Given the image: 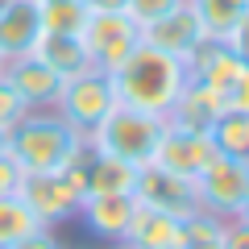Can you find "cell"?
<instances>
[{"mask_svg": "<svg viewBox=\"0 0 249 249\" xmlns=\"http://www.w3.org/2000/svg\"><path fill=\"white\" fill-rule=\"evenodd\" d=\"M0 71H4V58H0Z\"/></svg>", "mask_w": 249, "mask_h": 249, "instance_id": "e575fe53", "label": "cell"}, {"mask_svg": "<svg viewBox=\"0 0 249 249\" xmlns=\"http://www.w3.org/2000/svg\"><path fill=\"white\" fill-rule=\"evenodd\" d=\"M4 79L17 88V96L25 100L29 108H54L62 83H67L62 75H54L37 54H21V58L4 62Z\"/></svg>", "mask_w": 249, "mask_h": 249, "instance_id": "5bb4252c", "label": "cell"}, {"mask_svg": "<svg viewBox=\"0 0 249 249\" xmlns=\"http://www.w3.org/2000/svg\"><path fill=\"white\" fill-rule=\"evenodd\" d=\"M25 112H29V104L17 96V88H13V83L4 79V71H0V129L9 133V129H13Z\"/></svg>", "mask_w": 249, "mask_h": 249, "instance_id": "cb8c5ba5", "label": "cell"}, {"mask_svg": "<svg viewBox=\"0 0 249 249\" xmlns=\"http://www.w3.org/2000/svg\"><path fill=\"white\" fill-rule=\"evenodd\" d=\"M224 249H249V220H224Z\"/></svg>", "mask_w": 249, "mask_h": 249, "instance_id": "4316f807", "label": "cell"}, {"mask_svg": "<svg viewBox=\"0 0 249 249\" xmlns=\"http://www.w3.org/2000/svg\"><path fill=\"white\" fill-rule=\"evenodd\" d=\"M137 212V196L133 191H112V196H83L79 216L100 241H124L129 224Z\"/></svg>", "mask_w": 249, "mask_h": 249, "instance_id": "4fadbf2b", "label": "cell"}, {"mask_svg": "<svg viewBox=\"0 0 249 249\" xmlns=\"http://www.w3.org/2000/svg\"><path fill=\"white\" fill-rule=\"evenodd\" d=\"M137 166L112 158L100 150H83V196H112V191H133Z\"/></svg>", "mask_w": 249, "mask_h": 249, "instance_id": "2e32d148", "label": "cell"}, {"mask_svg": "<svg viewBox=\"0 0 249 249\" xmlns=\"http://www.w3.org/2000/svg\"><path fill=\"white\" fill-rule=\"evenodd\" d=\"M34 229H46V224L21 204V196H0V249H9L13 241L29 237Z\"/></svg>", "mask_w": 249, "mask_h": 249, "instance_id": "44dd1931", "label": "cell"}, {"mask_svg": "<svg viewBox=\"0 0 249 249\" xmlns=\"http://www.w3.org/2000/svg\"><path fill=\"white\" fill-rule=\"evenodd\" d=\"M37 13L46 34H79L88 21V9L79 0H37Z\"/></svg>", "mask_w": 249, "mask_h": 249, "instance_id": "7402d4cb", "label": "cell"}, {"mask_svg": "<svg viewBox=\"0 0 249 249\" xmlns=\"http://www.w3.org/2000/svg\"><path fill=\"white\" fill-rule=\"evenodd\" d=\"M116 249H129V245H124V241H116Z\"/></svg>", "mask_w": 249, "mask_h": 249, "instance_id": "836d02e7", "label": "cell"}, {"mask_svg": "<svg viewBox=\"0 0 249 249\" xmlns=\"http://www.w3.org/2000/svg\"><path fill=\"white\" fill-rule=\"evenodd\" d=\"M37 37H42L37 0H0V58L13 62L21 54H34Z\"/></svg>", "mask_w": 249, "mask_h": 249, "instance_id": "7c38bea8", "label": "cell"}, {"mask_svg": "<svg viewBox=\"0 0 249 249\" xmlns=\"http://www.w3.org/2000/svg\"><path fill=\"white\" fill-rule=\"evenodd\" d=\"M133 196H137V204L158 208V212H170V216H178V220H183V216H191V212H199L196 178L175 175V170H162V166H154V162L137 170Z\"/></svg>", "mask_w": 249, "mask_h": 249, "instance_id": "ba28073f", "label": "cell"}, {"mask_svg": "<svg viewBox=\"0 0 249 249\" xmlns=\"http://www.w3.org/2000/svg\"><path fill=\"white\" fill-rule=\"evenodd\" d=\"M196 196H199V208L224 216V220L241 216L245 196H249V162L229 158V154H216V158L196 175Z\"/></svg>", "mask_w": 249, "mask_h": 249, "instance_id": "8992f818", "label": "cell"}, {"mask_svg": "<svg viewBox=\"0 0 249 249\" xmlns=\"http://www.w3.org/2000/svg\"><path fill=\"white\" fill-rule=\"evenodd\" d=\"M224 108H241V112H249V67L237 75V83H232L229 100H224Z\"/></svg>", "mask_w": 249, "mask_h": 249, "instance_id": "f1b7e54d", "label": "cell"}, {"mask_svg": "<svg viewBox=\"0 0 249 249\" xmlns=\"http://www.w3.org/2000/svg\"><path fill=\"white\" fill-rule=\"evenodd\" d=\"M62 249H67V245H62Z\"/></svg>", "mask_w": 249, "mask_h": 249, "instance_id": "d590c367", "label": "cell"}, {"mask_svg": "<svg viewBox=\"0 0 249 249\" xmlns=\"http://www.w3.org/2000/svg\"><path fill=\"white\" fill-rule=\"evenodd\" d=\"M204 25H199V17H196V9L191 4H178V9H170L166 17H158V21H150V25L142 29V42L145 46H158V50H166V54H175V58H191L196 54V46L204 42Z\"/></svg>", "mask_w": 249, "mask_h": 249, "instance_id": "30bf717a", "label": "cell"}, {"mask_svg": "<svg viewBox=\"0 0 249 249\" xmlns=\"http://www.w3.org/2000/svg\"><path fill=\"white\" fill-rule=\"evenodd\" d=\"M88 13H124V0H79Z\"/></svg>", "mask_w": 249, "mask_h": 249, "instance_id": "f546056e", "label": "cell"}, {"mask_svg": "<svg viewBox=\"0 0 249 249\" xmlns=\"http://www.w3.org/2000/svg\"><path fill=\"white\" fill-rule=\"evenodd\" d=\"M79 37H83V50H88L91 67L104 71V75L116 71V67L142 46V29L124 17V13H88Z\"/></svg>", "mask_w": 249, "mask_h": 249, "instance_id": "5b68a950", "label": "cell"}, {"mask_svg": "<svg viewBox=\"0 0 249 249\" xmlns=\"http://www.w3.org/2000/svg\"><path fill=\"white\" fill-rule=\"evenodd\" d=\"M21 175H25V170H21L17 162L9 158V154H0V196H17Z\"/></svg>", "mask_w": 249, "mask_h": 249, "instance_id": "484cf974", "label": "cell"}, {"mask_svg": "<svg viewBox=\"0 0 249 249\" xmlns=\"http://www.w3.org/2000/svg\"><path fill=\"white\" fill-rule=\"evenodd\" d=\"M0 154H9V133L0 129Z\"/></svg>", "mask_w": 249, "mask_h": 249, "instance_id": "1f68e13d", "label": "cell"}, {"mask_svg": "<svg viewBox=\"0 0 249 249\" xmlns=\"http://www.w3.org/2000/svg\"><path fill=\"white\" fill-rule=\"evenodd\" d=\"M187 4L196 9V17H199L208 37H224L232 29V21L241 13H249V0H187Z\"/></svg>", "mask_w": 249, "mask_h": 249, "instance_id": "ffe728a7", "label": "cell"}, {"mask_svg": "<svg viewBox=\"0 0 249 249\" xmlns=\"http://www.w3.org/2000/svg\"><path fill=\"white\" fill-rule=\"evenodd\" d=\"M21 204L29 208V212L37 216V220L50 229V224L58 220H71L75 212H79L83 196L79 187L71 183V178L62 175V170H42V175H21V187H17Z\"/></svg>", "mask_w": 249, "mask_h": 249, "instance_id": "52a82bcc", "label": "cell"}, {"mask_svg": "<svg viewBox=\"0 0 249 249\" xmlns=\"http://www.w3.org/2000/svg\"><path fill=\"white\" fill-rule=\"evenodd\" d=\"M9 249H62V241L54 237L50 229H34L29 237H21V241H13Z\"/></svg>", "mask_w": 249, "mask_h": 249, "instance_id": "83f0119b", "label": "cell"}, {"mask_svg": "<svg viewBox=\"0 0 249 249\" xmlns=\"http://www.w3.org/2000/svg\"><path fill=\"white\" fill-rule=\"evenodd\" d=\"M183 249H224V241H208V245H183Z\"/></svg>", "mask_w": 249, "mask_h": 249, "instance_id": "4dcf8cb0", "label": "cell"}, {"mask_svg": "<svg viewBox=\"0 0 249 249\" xmlns=\"http://www.w3.org/2000/svg\"><path fill=\"white\" fill-rule=\"evenodd\" d=\"M79 150H83V133L71 129L54 108H29L9 129V158L25 175L62 170Z\"/></svg>", "mask_w": 249, "mask_h": 249, "instance_id": "7a4b0ae2", "label": "cell"}, {"mask_svg": "<svg viewBox=\"0 0 249 249\" xmlns=\"http://www.w3.org/2000/svg\"><path fill=\"white\" fill-rule=\"evenodd\" d=\"M124 245L129 249H183V220L170 212L137 204L133 224L124 232Z\"/></svg>", "mask_w": 249, "mask_h": 249, "instance_id": "9a60e30c", "label": "cell"}, {"mask_svg": "<svg viewBox=\"0 0 249 249\" xmlns=\"http://www.w3.org/2000/svg\"><path fill=\"white\" fill-rule=\"evenodd\" d=\"M34 54L50 67L54 75H62V79H71V75H79V71L91 67L79 34H46V29H42V37L34 42Z\"/></svg>", "mask_w": 249, "mask_h": 249, "instance_id": "ac0fdd59", "label": "cell"}, {"mask_svg": "<svg viewBox=\"0 0 249 249\" xmlns=\"http://www.w3.org/2000/svg\"><path fill=\"white\" fill-rule=\"evenodd\" d=\"M183 0H124V17L133 21L137 29H145L150 21H158V17H166L170 9H178Z\"/></svg>", "mask_w": 249, "mask_h": 249, "instance_id": "603a6c76", "label": "cell"}, {"mask_svg": "<svg viewBox=\"0 0 249 249\" xmlns=\"http://www.w3.org/2000/svg\"><path fill=\"white\" fill-rule=\"evenodd\" d=\"M108 79H112L116 104L166 116L170 104L178 100V91L187 88V62L166 54V50H158V46L142 42L116 71H108Z\"/></svg>", "mask_w": 249, "mask_h": 249, "instance_id": "6da1fadb", "label": "cell"}, {"mask_svg": "<svg viewBox=\"0 0 249 249\" xmlns=\"http://www.w3.org/2000/svg\"><path fill=\"white\" fill-rule=\"evenodd\" d=\"M212 158H216L212 137L199 133V129H178V124H166V129H162V142H158V150H154V166L187 175V178H196Z\"/></svg>", "mask_w": 249, "mask_h": 249, "instance_id": "9c48e42d", "label": "cell"}, {"mask_svg": "<svg viewBox=\"0 0 249 249\" xmlns=\"http://www.w3.org/2000/svg\"><path fill=\"white\" fill-rule=\"evenodd\" d=\"M208 137H212L216 154H229V158L249 162V112H241V108H220V116L212 121Z\"/></svg>", "mask_w": 249, "mask_h": 249, "instance_id": "d6986e66", "label": "cell"}, {"mask_svg": "<svg viewBox=\"0 0 249 249\" xmlns=\"http://www.w3.org/2000/svg\"><path fill=\"white\" fill-rule=\"evenodd\" d=\"M224 100L216 96V91L199 88L196 79H187V88L178 91V100L170 104L166 112V124H178V129H199V133H208L212 129V121L220 116Z\"/></svg>", "mask_w": 249, "mask_h": 249, "instance_id": "e0dca14e", "label": "cell"}, {"mask_svg": "<svg viewBox=\"0 0 249 249\" xmlns=\"http://www.w3.org/2000/svg\"><path fill=\"white\" fill-rule=\"evenodd\" d=\"M241 71H245V67L229 54V46H224L220 37H204V42L196 46V54L187 58V79H196L199 88L216 91L220 100H229V91H232V83H237Z\"/></svg>", "mask_w": 249, "mask_h": 249, "instance_id": "8fae6325", "label": "cell"}, {"mask_svg": "<svg viewBox=\"0 0 249 249\" xmlns=\"http://www.w3.org/2000/svg\"><path fill=\"white\" fill-rule=\"evenodd\" d=\"M241 220H249V196H245V208H241Z\"/></svg>", "mask_w": 249, "mask_h": 249, "instance_id": "d6a6232c", "label": "cell"}, {"mask_svg": "<svg viewBox=\"0 0 249 249\" xmlns=\"http://www.w3.org/2000/svg\"><path fill=\"white\" fill-rule=\"evenodd\" d=\"M112 108H116L112 79H108L104 71H96V67H88V71L71 75V79L62 83L58 100H54V112L71 124V129H79L83 137H88L91 129H96V124L112 112Z\"/></svg>", "mask_w": 249, "mask_h": 249, "instance_id": "277c9868", "label": "cell"}, {"mask_svg": "<svg viewBox=\"0 0 249 249\" xmlns=\"http://www.w3.org/2000/svg\"><path fill=\"white\" fill-rule=\"evenodd\" d=\"M162 129H166V116L145 112V108L116 104L112 112L88 133V145L142 170V166L154 162V150H158V142H162Z\"/></svg>", "mask_w": 249, "mask_h": 249, "instance_id": "3957f363", "label": "cell"}, {"mask_svg": "<svg viewBox=\"0 0 249 249\" xmlns=\"http://www.w3.org/2000/svg\"><path fill=\"white\" fill-rule=\"evenodd\" d=\"M220 42L229 46V54L241 62V67H249V13H241V17L232 21V29L220 37Z\"/></svg>", "mask_w": 249, "mask_h": 249, "instance_id": "d4e9b609", "label": "cell"}]
</instances>
